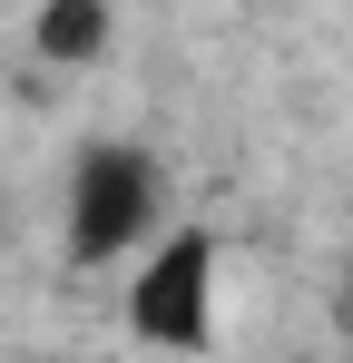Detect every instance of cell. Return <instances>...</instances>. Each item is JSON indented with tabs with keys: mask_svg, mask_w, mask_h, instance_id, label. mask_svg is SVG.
<instances>
[{
	"mask_svg": "<svg viewBox=\"0 0 353 363\" xmlns=\"http://www.w3.org/2000/svg\"><path fill=\"white\" fill-rule=\"evenodd\" d=\"M167 226V177L138 138H89L69 157V196H59V236L69 265H118Z\"/></svg>",
	"mask_w": 353,
	"mask_h": 363,
	"instance_id": "obj_1",
	"label": "cell"
},
{
	"mask_svg": "<svg viewBox=\"0 0 353 363\" xmlns=\"http://www.w3.org/2000/svg\"><path fill=\"white\" fill-rule=\"evenodd\" d=\"M40 60H59V69H79V60H99L108 50V0H40Z\"/></svg>",
	"mask_w": 353,
	"mask_h": 363,
	"instance_id": "obj_3",
	"label": "cell"
},
{
	"mask_svg": "<svg viewBox=\"0 0 353 363\" xmlns=\"http://www.w3.org/2000/svg\"><path fill=\"white\" fill-rule=\"evenodd\" d=\"M216 285H226L216 226H157L138 285H128V334L147 354H206L216 344Z\"/></svg>",
	"mask_w": 353,
	"mask_h": 363,
	"instance_id": "obj_2",
	"label": "cell"
}]
</instances>
